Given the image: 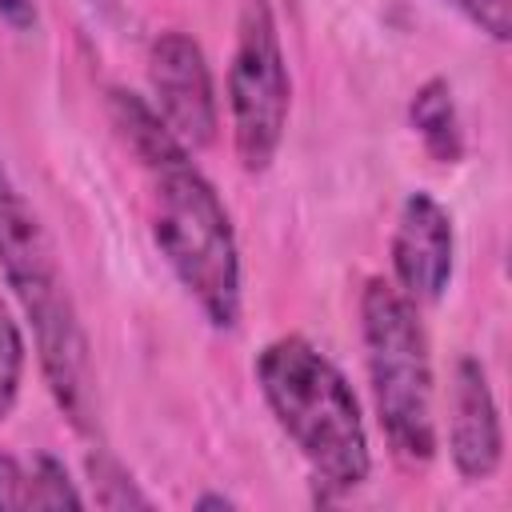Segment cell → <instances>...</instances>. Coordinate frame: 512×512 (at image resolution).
Here are the masks:
<instances>
[{
  "instance_id": "1",
  "label": "cell",
  "mask_w": 512,
  "mask_h": 512,
  "mask_svg": "<svg viewBox=\"0 0 512 512\" xmlns=\"http://www.w3.org/2000/svg\"><path fill=\"white\" fill-rule=\"evenodd\" d=\"M108 120L144 172L148 232L160 260L204 320L232 332L244 312V268L228 204L140 92L108 88Z\"/></svg>"
},
{
  "instance_id": "2",
  "label": "cell",
  "mask_w": 512,
  "mask_h": 512,
  "mask_svg": "<svg viewBox=\"0 0 512 512\" xmlns=\"http://www.w3.org/2000/svg\"><path fill=\"white\" fill-rule=\"evenodd\" d=\"M0 280L8 284L16 308L32 328L36 364L52 404L80 436L96 432V412H100L96 368L76 296L68 288L60 252L40 212L32 208V200L20 192V184L4 164H0Z\"/></svg>"
},
{
  "instance_id": "3",
  "label": "cell",
  "mask_w": 512,
  "mask_h": 512,
  "mask_svg": "<svg viewBox=\"0 0 512 512\" xmlns=\"http://www.w3.org/2000/svg\"><path fill=\"white\" fill-rule=\"evenodd\" d=\"M256 388L312 472L316 500H340L372 476V444L348 376L308 336L284 332L256 352Z\"/></svg>"
},
{
  "instance_id": "4",
  "label": "cell",
  "mask_w": 512,
  "mask_h": 512,
  "mask_svg": "<svg viewBox=\"0 0 512 512\" xmlns=\"http://www.w3.org/2000/svg\"><path fill=\"white\" fill-rule=\"evenodd\" d=\"M360 344L388 448L404 464H428L440 448V432L432 344L420 304H412L392 280L368 276L360 288Z\"/></svg>"
},
{
  "instance_id": "5",
  "label": "cell",
  "mask_w": 512,
  "mask_h": 512,
  "mask_svg": "<svg viewBox=\"0 0 512 512\" xmlns=\"http://www.w3.org/2000/svg\"><path fill=\"white\" fill-rule=\"evenodd\" d=\"M224 96L240 168L248 176L268 172L292 116V76L272 0H240Z\"/></svg>"
},
{
  "instance_id": "6",
  "label": "cell",
  "mask_w": 512,
  "mask_h": 512,
  "mask_svg": "<svg viewBox=\"0 0 512 512\" xmlns=\"http://www.w3.org/2000/svg\"><path fill=\"white\" fill-rule=\"evenodd\" d=\"M148 88L152 108L168 124V132L200 152L220 132V96L212 64L200 48V40L184 28H164L148 44Z\"/></svg>"
},
{
  "instance_id": "7",
  "label": "cell",
  "mask_w": 512,
  "mask_h": 512,
  "mask_svg": "<svg viewBox=\"0 0 512 512\" xmlns=\"http://www.w3.org/2000/svg\"><path fill=\"white\" fill-rule=\"evenodd\" d=\"M388 260H392V284L412 304H436L448 292L456 268V228H452V212L432 192L416 188L400 200L388 240Z\"/></svg>"
},
{
  "instance_id": "8",
  "label": "cell",
  "mask_w": 512,
  "mask_h": 512,
  "mask_svg": "<svg viewBox=\"0 0 512 512\" xmlns=\"http://www.w3.org/2000/svg\"><path fill=\"white\" fill-rule=\"evenodd\" d=\"M448 460L460 480L484 484L504 464V420L488 380V368L476 356L452 364L448 384Z\"/></svg>"
},
{
  "instance_id": "9",
  "label": "cell",
  "mask_w": 512,
  "mask_h": 512,
  "mask_svg": "<svg viewBox=\"0 0 512 512\" xmlns=\"http://www.w3.org/2000/svg\"><path fill=\"white\" fill-rule=\"evenodd\" d=\"M408 124L436 164H460L464 160L460 108H456V92L444 76H428L424 84H416V92L408 96Z\"/></svg>"
},
{
  "instance_id": "10",
  "label": "cell",
  "mask_w": 512,
  "mask_h": 512,
  "mask_svg": "<svg viewBox=\"0 0 512 512\" xmlns=\"http://www.w3.org/2000/svg\"><path fill=\"white\" fill-rule=\"evenodd\" d=\"M88 468V480H92V500L108 512H124V508H152V496L132 480V472L108 452V448H96L88 452L84 460Z\"/></svg>"
},
{
  "instance_id": "11",
  "label": "cell",
  "mask_w": 512,
  "mask_h": 512,
  "mask_svg": "<svg viewBox=\"0 0 512 512\" xmlns=\"http://www.w3.org/2000/svg\"><path fill=\"white\" fill-rule=\"evenodd\" d=\"M28 508H84V492L68 476V464L52 452H36L28 464Z\"/></svg>"
},
{
  "instance_id": "12",
  "label": "cell",
  "mask_w": 512,
  "mask_h": 512,
  "mask_svg": "<svg viewBox=\"0 0 512 512\" xmlns=\"http://www.w3.org/2000/svg\"><path fill=\"white\" fill-rule=\"evenodd\" d=\"M24 368H28V344L24 328L12 320V312L0 304V420L12 416L20 388H24Z\"/></svg>"
},
{
  "instance_id": "13",
  "label": "cell",
  "mask_w": 512,
  "mask_h": 512,
  "mask_svg": "<svg viewBox=\"0 0 512 512\" xmlns=\"http://www.w3.org/2000/svg\"><path fill=\"white\" fill-rule=\"evenodd\" d=\"M476 32H484L496 44L512 40V0H448Z\"/></svg>"
},
{
  "instance_id": "14",
  "label": "cell",
  "mask_w": 512,
  "mask_h": 512,
  "mask_svg": "<svg viewBox=\"0 0 512 512\" xmlns=\"http://www.w3.org/2000/svg\"><path fill=\"white\" fill-rule=\"evenodd\" d=\"M4 508H28V468L12 452H0V512Z\"/></svg>"
},
{
  "instance_id": "15",
  "label": "cell",
  "mask_w": 512,
  "mask_h": 512,
  "mask_svg": "<svg viewBox=\"0 0 512 512\" xmlns=\"http://www.w3.org/2000/svg\"><path fill=\"white\" fill-rule=\"evenodd\" d=\"M0 20H4L12 32L36 28V0H0Z\"/></svg>"
},
{
  "instance_id": "16",
  "label": "cell",
  "mask_w": 512,
  "mask_h": 512,
  "mask_svg": "<svg viewBox=\"0 0 512 512\" xmlns=\"http://www.w3.org/2000/svg\"><path fill=\"white\" fill-rule=\"evenodd\" d=\"M192 508H196V512H208V508H236V500L224 496V492H204V496L192 500Z\"/></svg>"
},
{
  "instance_id": "17",
  "label": "cell",
  "mask_w": 512,
  "mask_h": 512,
  "mask_svg": "<svg viewBox=\"0 0 512 512\" xmlns=\"http://www.w3.org/2000/svg\"><path fill=\"white\" fill-rule=\"evenodd\" d=\"M92 12H100V16H116L120 12V0H84Z\"/></svg>"
}]
</instances>
